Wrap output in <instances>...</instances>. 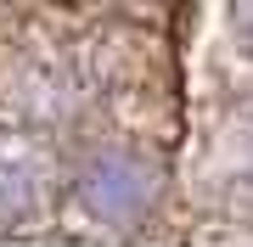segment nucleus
Returning a JSON list of instances; mask_svg holds the SVG:
<instances>
[{
    "label": "nucleus",
    "instance_id": "nucleus-1",
    "mask_svg": "<svg viewBox=\"0 0 253 247\" xmlns=\"http://www.w3.org/2000/svg\"><path fill=\"white\" fill-rule=\"evenodd\" d=\"M68 197L90 225L107 230H135L158 202V157L135 146L129 135H90L68 163Z\"/></svg>",
    "mask_w": 253,
    "mask_h": 247
},
{
    "label": "nucleus",
    "instance_id": "nucleus-2",
    "mask_svg": "<svg viewBox=\"0 0 253 247\" xmlns=\"http://www.w3.org/2000/svg\"><path fill=\"white\" fill-rule=\"evenodd\" d=\"M203 180L214 185V197L231 213H253V101H236L225 118L208 129Z\"/></svg>",
    "mask_w": 253,
    "mask_h": 247
},
{
    "label": "nucleus",
    "instance_id": "nucleus-3",
    "mask_svg": "<svg viewBox=\"0 0 253 247\" xmlns=\"http://www.w3.org/2000/svg\"><path fill=\"white\" fill-rule=\"evenodd\" d=\"M231 28L248 39V51H253V6H242V11H231Z\"/></svg>",
    "mask_w": 253,
    "mask_h": 247
}]
</instances>
